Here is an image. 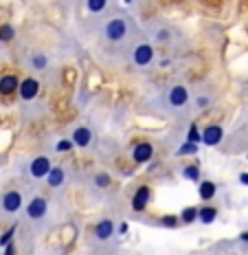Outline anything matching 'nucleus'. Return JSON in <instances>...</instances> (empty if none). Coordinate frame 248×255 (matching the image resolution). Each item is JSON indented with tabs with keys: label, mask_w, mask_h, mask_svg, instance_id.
I'll return each instance as SVG.
<instances>
[{
	"label": "nucleus",
	"mask_w": 248,
	"mask_h": 255,
	"mask_svg": "<svg viewBox=\"0 0 248 255\" xmlns=\"http://www.w3.org/2000/svg\"><path fill=\"white\" fill-rule=\"evenodd\" d=\"M119 233H121V236H123V233H128V225H125V222H121V225H119Z\"/></svg>",
	"instance_id": "obj_32"
},
{
	"label": "nucleus",
	"mask_w": 248,
	"mask_h": 255,
	"mask_svg": "<svg viewBox=\"0 0 248 255\" xmlns=\"http://www.w3.org/2000/svg\"><path fill=\"white\" fill-rule=\"evenodd\" d=\"M15 40V26L11 22H4L0 24V42L2 44H9V42Z\"/></svg>",
	"instance_id": "obj_18"
},
{
	"label": "nucleus",
	"mask_w": 248,
	"mask_h": 255,
	"mask_svg": "<svg viewBox=\"0 0 248 255\" xmlns=\"http://www.w3.org/2000/svg\"><path fill=\"white\" fill-rule=\"evenodd\" d=\"M200 150V145H196V143H189V141H184L180 147L176 150V156H196Z\"/></svg>",
	"instance_id": "obj_21"
},
{
	"label": "nucleus",
	"mask_w": 248,
	"mask_h": 255,
	"mask_svg": "<svg viewBox=\"0 0 248 255\" xmlns=\"http://www.w3.org/2000/svg\"><path fill=\"white\" fill-rule=\"evenodd\" d=\"M215 218H218V209H215V207H211V205L200 207V216H198L200 222H204V225H211Z\"/></svg>",
	"instance_id": "obj_17"
},
{
	"label": "nucleus",
	"mask_w": 248,
	"mask_h": 255,
	"mask_svg": "<svg viewBox=\"0 0 248 255\" xmlns=\"http://www.w3.org/2000/svg\"><path fill=\"white\" fill-rule=\"evenodd\" d=\"M187 141H189V143H196V145H200V143H202V132H200V128H198L196 124L189 128V132H187Z\"/></svg>",
	"instance_id": "obj_25"
},
{
	"label": "nucleus",
	"mask_w": 248,
	"mask_h": 255,
	"mask_svg": "<svg viewBox=\"0 0 248 255\" xmlns=\"http://www.w3.org/2000/svg\"><path fill=\"white\" fill-rule=\"evenodd\" d=\"M15 253H18V249H15L13 242L9 244V247H4V255H15Z\"/></svg>",
	"instance_id": "obj_30"
},
{
	"label": "nucleus",
	"mask_w": 248,
	"mask_h": 255,
	"mask_svg": "<svg viewBox=\"0 0 248 255\" xmlns=\"http://www.w3.org/2000/svg\"><path fill=\"white\" fill-rule=\"evenodd\" d=\"M167 99H169V106H173V108H184V106L189 104V90L184 86H171L169 93H167Z\"/></svg>",
	"instance_id": "obj_10"
},
{
	"label": "nucleus",
	"mask_w": 248,
	"mask_h": 255,
	"mask_svg": "<svg viewBox=\"0 0 248 255\" xmlns=\"http://www.w3.org/2000/svg\"><path fill=\"white\" fill-rule=\"evenodd\" d=\"M73 143H75V147H88L92 143V130L88 126H77L75 130H73Z\"/></svg>",
	"instance_id": "obj_12"
},
{
	"label": "nucleus",
	"mask_w": 248,
	"mask_h": 255,
	"mask_svg": "<svg viewBox=\"0 0 248 255\" xmlns=\"http://www.w3.org/2000/svg\"><path fill=\"white\" fill-rule=\"evenodd\" d=\"M73 147H75V143H73V139H62V141H57L55 150L60 152V154H66V152H71Z\"/></svg>",
	"instance_id": "obj_27"
},
{
	"label": "nucleus",
	"mask_w": 248,
	"mask_h": 255,
	"mask_svg": "<svg viewBox=\"0 0 248 255\" xmlns=\"http://www.w3.org/2000/svg\"><path fill=\"white\" fill-rule=\"evenodd\" d=\"M150 200H152V189L147 185H141V187H136L134 196H132V209L136 214H143L147 209V205H150Z\"/></svg>",
	"instance_id": "obj_9"
},
{
	"label": "nucleus",
	"mask_w": 248,
	"mask_h": 255,
	"mask_svg": "<svg viewBox=\"0 0 248 255\" xmlns=\"http://www.w3.org/2000/svg\"><path fill=\"white\" fill-rule=\"evenodd\" d=\"M158 225H161V227H167V229H176L178 225H182V220H180V216L167 214V216H163L161 220H158Z\"/></svg>",
	"instance_id": "obj_22"
},
{
	"label": "nucleus",
	"mask_w": 248,
	"mask_h": 255,
	"mask_svg": "<svg viewBox=\"0 0 248 255\" xmlns=\"http://www.w3.org/2000/svg\"><path fill=\"white\" fill-rule=\"evenodd\" d=\"M29 62H31V68H35V71H44V68L49 66V57H46L44 53H33Z\"/></svg>",
	"instance_id": "obj_20"
},
{
	"label": "nucleus",
	"mask_w": 248,
	"mask_h": 255,
	"mask_svg": "<svg viewBox=\"0 0 248 255\" xmlns=\"http://www.w3.org/2000/svg\"><path fill=\"white\" fill-rule=\"evenodd\" d=\"M196 106H198L200 110H204V108H209V106H211V99L209 97H198L196 99Z\"/></svg>",
	"instance_id": "obj_28"
},
{
	"label": "nucleus",
	"mask_w": 248,
	"mask_h": 255,
	"mask_svg": "<svg viewBox=\"0 0 248 255\" xmlns=\"http://www.w3.org/2000/svg\"><path fill=\"white\" fill-rule=\"evenodd\" d=\"M178 216H180L182 225H193V222L198 220V216H200V207H184Z\"/></svg>",
	"instance_id": "obj_16"
},
{
	"label": "nucleus",
	"mask_w": 248,
	"mask_h": 255,
	"mask_svg": "<svg viewBox=\"0 0 248 255\" xmlns=\"http://www.w3.org/2000/svg\"><path fill=\"white\" fill-rule=\"evenodd\" d=\"M94 185H97L99 189H108L110 185H112V178H110V174H97V176H94Z\"/></svg>",
	"instance_id": "obj_26"
},
{
	"label": "nucleus",
	"mask_w": 248,
	"mask_h": 255,
	"mask_svg": "<svg viewBox=\"0 0 248 255\" xmlns=\"http://www.w3.org/2000/svg\"><path fill=\"white\" fill-rule=\"evenodd\" d=\"M20 79L15 73H4V75H0V95H13L18 93L20 88Z\"/></svg>",
	"instance_id": "obj_11"
},
{
	"label": "nucleus",
	"mask_w": 248,
	"mask_h": 255,
	"mask_svg": "<svg viewBox=\"0 0 248 255\" xmlns=\"http://www.w3.org/2000/svg\"><path fill=\"white\" fill-rule=\"evenodd\" d=\"M51 169H53V163H51V158H46V156H35L33 161L29 163V174H31V178H35V180L46 178Z\"/></svg>",
	"instance_id": "obj_7"
},
{
	"label": "nucleus",
	"mask_w": 248,
	"mask_h": 255,
	"mask_svg": "<svg viewBox=\"0 0 248 255\" xmlns=\"http://www.w3.org/2000/svg\"><path fill=\"white\" fill-rule=\"evenodd\" d=\"M66 183V172H64V167H53L51 172H49V176H46V185L53 189H57V187H62V185Z\"/></svg>",
	"instance_id": "obj_15"
},
{
	"label": "nucleus",
	"mask_w": 248,
	"mask_h": 255,
	"mask_svg": "<svg viewBox=\"0 0 248 255\" xmlns=\"http://www.w3.org/2000/svg\"><path fill=\"white\" fill-rule=\"evenodd\" d=\"M154 57H156L154 46L147 44V42H141V44H136L134 51H132V62H134V66H139V68L150 66V64L154 62Z\"/></svg>",
	"instance_id": "obj_3"
},
{
	"label": "nucleus",
	"mask_w": 248,
	"mask_h": 255,
	"mask_svg": "<svg viewBox=\"0 0 248 255\" xmlns=\"http://www.w3.org/2000/svg\"><path fill=\"white\" fill-rule=\"evenodd\" d=\"M94 236H97V240H110L114 236V222L110 218L99 220L97 227H94Z\"/></svg>",
	"instance_id": "obj_14"
},
{
	"label": "nucleus",
	"mask_w": 248,
	"mask_h": 255,
	"mask_svg": "<svg viewBox=\"0 0 248 255\" xmlns=\"http://www.w3.org/2000/svg\"><path fill=\"white\" fill-rule=\"evenodd\" d=\"M130 33V20L128 18H112L108 20V24L103 26V38L110 42V44H119L128 38Z\"/></svg>",
	"instance_id": "obj_2"
},
{
	"label": "nucleus",
	"mask_w": 248,
	"mask_h": 255,
	"mask_svg": "<svg viewBox=\"0 0 248 255\" xmlns=\"http://www.w3.org/2000/svg\"><path fill=\"white\" fill-rule=\"evenodd\" d=\"M167 40H169V31H158L156 33V42H163V44H165Z\"/></svg>",
	"instance_id": "obj_29"
},
{
	"label": "nucleus",
	"mask_w": 248,
	"mask_h": 255,
	"mask_svg": "<svg viewBox=\"0 0 248 255\" xmlns=\"http://www.w3.org/2000/svg\"><path fill=\"white\" fill-rule=\"evenodd\" d=\"M18 95L22 102H33V99L40 95V79L38 77H24L22 82H20Z\"/></svg>",
	"instance_id": "obj_6"
},
{
	"label": "nucleus",
	"mask_w": 248,
	"mask_h": 255,
	"mask_svg": "<svg viewBox=\"0 0 248 255\" xmlns=\"http://www.w3.org/2000/svg\"><path fill=\"white\" fill-rule=\"evenodd\" d=\"M22 209H24V196H22V191L11 189V191H4V194L0 196V216H2V218L18 216Z\"/></svg>",
	"instance_id": "obj_1"
},
{
	"label": "nucleus",
	"mask_w": 248,
	"mask_h": 255,
	"mask_svg": "<svg viewBox=\"0 0 248 255\" xmlns=\"http://www.w3.org/2000/svg\"><path fill=\"white\" fill-rule=\"evenodd\" d=\"M152 156H154V145H152L150 141L134 143V147H132V161H134L136 165H145V163H150Z\"/></svg>",
	"instance_id": "obj_5"
},
{
	"label": "nucleus",
	"mask_w": 248,
	"mask_h": 255,
	"mask_svg": "<svg viewBox=\"0 0 248 255\" xmlns=\"http://www.w3.org/2000/svg\"><path fill=\"white\" fill-rule=\"evenodd\" d=\"M108 7V0H86V9L90 13H101Z\"/></svg>",
	"instance_id": "obj_23"
},
{
	"label": "nucleus",
	"mask_w": 248,
	"mask_h": 255,
	"mask_svg": "<svg viewBox=\"0 0 248 255\" xmlns=\"http://www.w3.org/2000/svg\"><path fill=\"white\" fill-rule=\"evenodd\" d=\"M240 240H244V242H248V231H244V233H240Z\"/></svg>",
	"instance_id": "obj_33"
},
{
	"label": "nucleus",
	"mask_w": 248,
	"mask_h": 255,
	"mask_svg": "<svg viewBox=\"0 0 248 255\" xmlns=\"http://www.w3.org/2000/svg\"><path fill=\"white\" fill-rule=\"evenodd\" d=\"M240 183L248 187V172H242V174H240Z\"/></svg>",
	"instance_id": "obj_31"
},
{
	"label": "nucleus",
	"mask_w": 248,
	"mask_h": 255,
	"mask_svg": "<svg viewBox=\"0 0 248 255\" xmlns=\"http://www.w3.org/2000/svg\"><path fill=\"white\" fill-rule=\"evenodd\" d=\"M200 176H202V174H200V167L198 165H184L182 167V178L184 180H191V183H198L200 185Z\"/></svg>",
	"instance_id": "obj_19"
},
{
	"label": "nucleus",
	"mask_w": 248,
	"mask_h": 255,
	"mask_svg": "<svg viewBox=\"0 0 248 255\" xmlns=\"http://www.w3.org/2000/svg\"><path fill=\"white\" fill-rule=\"evenodd\" d=\"M222 139H224V128L222 126H218V124L204 126V130H202V143L204 145L215 147V145L222 143Z\"/></svg>",
	"instance_id": "obj_8"
},
{
	"label": "nucleus",
	"mask_w": 248,
	"mask_h": 255,
	"mask_svg": "<svg viewBox=\"0 0 248 255\" xmlns=\"http://www.w3.org/2000/svg\"><path fill=\"white\" fill-rule=\"evenodd\" d=\"M215 194H218V185L213 183V180H200L198 185V196L202 203H211V200L215 198Z\"/></svg>",
	"instance_id": "obj_13"
},
{
	"label": "nucleus",
	"mask_w": 248,
	"mask_h": 255,
	"mask_svg": "<svg viewBox=\"0 0 248 255\" xmlns=\"http://www.w3.org/2000/svg\"><path fill=\"white\" fill-rule=\"evenodd\" d=\"M15 231H18V225H11V227H9V229L7 231H4L2 233V236H0V247H9V244H11L13 242V236H15Z\"/></svg>",
	"instance_id": "obj_24"
},
{
	"label": "nucleus",
	"mask_w": 248,
	"mask_h": 255,
	"mask_svg": "<svg viewBox=\"0 0 248 255\" xmlns=\"http://www.w3.org/2000/svg\"><path fill=\"white\" fill-rule=\"evenodd\" d=\"M46 211H49V203H46L44 196H33L24 207V214L29 220H42L46 216Z\"/></svg>",
	"instance_id": "obj_4"
}]
</instances>
